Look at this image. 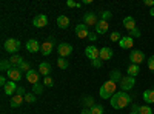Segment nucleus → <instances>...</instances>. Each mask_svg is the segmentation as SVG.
<instances>
[{
	"label": "nucleus",
	"mask_w": 154,
	"mask_h": 114,
	"mask_svg": "<svg viewBox=\"0 0 154 114\" xmlns=\"http://www.w3.org/2000/svg\"><path fill=\"white\" fill-rule=\"evenodd\" d=\"M109 102H111V106L114 109H123L125 106H128L133 102V97L125 91H119L109 99Z\"/></svg>",
	"instance_id": "nucleus-1"
},
{
	"label": "nucleus",
	"mask_w": 154,
	"mask_h": 114,
	"mask_svg": "<svg viewBox=\"0 0 154 114\" xmlns=\"http://www.w3.org/2000/svg\"><path fill=\"white\" fill-rule=\"evenodd\" d=\"M116 90H117V86H116V83H114V82H111V80H106L103 85L100 86V91H99V94H100V97H102V99H111L116 93H117Z\"/></svg>",
	"instance_id": "nucleus-2"
},
{
	"label": "nucleus",
	"mask_w": 154,
	"mask_h": 114,
	"mask_svg": "<svg viewBox=\"0 0 154 114\" xmlns=\"http://www.w3.org/2000/svg\"><path fill=\"white\" fill-rule=\"evenodd\" d=\"M3 48H5V51H6V53L16 54L19 49H20V42H19L17 39H8V40H5Z\"/></svg>",
	"instance_id": "nucleus-3"
},
{
	"label": "nucleus",
	"mask_w": 154,
	"mask_h": 114,
	"mask_svg": "<svg viewBox=\"0 0 154 114\" xmlns=\"http://www.w3.org/2000/svg\"><path fill=\"white\" fill-rule=\"evenodd\" d=\"M134 85H136V79L133 77V75H125V77H122V80H120V88L125 93L128 90H131Z\"/></svg>",
	"instance_id": "nucleus-4"
},
{
	"label": "nucleus",
	"mask_w": 154,
	"mask_h": 114,
	"mask_svg": "<svg viewBox=\"0 0 154 114\" xmlns=\"http://www.w3.org/2000/svg\"><path fill=\"white\" fill-rule=\"evenodd\" d=\"M130 60H131V63H134V65H140V63L145 60V54L140 51V49H133V51L130 53Z\"/></svg>",
	"instance_id": "nucleus-5"
},
{
	"label": "nucleus",
	"mask_w": 154,
	"mask_h": 114,
	"mask_svg": "<svg viewBox=\"0 0 154 114\" xmlns=\"http://www.w3.org/2000/svg\"><path fill=\"white\" fill-rule=\"evenodd\" d=\"M85 56L89 59V60H96V59H100V49L96 48L94 45H89L85 48Z\"/></svg>",
	"instance_id": "nucleus-6"
},
{
	"label": "nucleus",
	"mask_w": 154,
	"mask_h": 114,
	"mask_svg": "<svg viewBox=\"0 0 154 114\" xmlns=\"http://www.w3.org/2000/svg\"><path fill=\"white\" fill-rule=\"evenodd\" d=\"M57 51H59V57H68V56H71V53H72V46L69 45V43H59V46H57Z\"/></svg>",
	"instance_id": "nucleus-7"
},
{
	"label": "nucleus",
	"mask_w": 154,
	"mask_h": 114,
	"mask_svg": "<svg viewBox=\"0 0 154 114\" xmlns=\"http://www.w3.org/2000/svg\"><path fill=\"white\" fill-rule=\"evenodd\" d=\"M54 43H56V40H54V37H49V39L42 45V54L46 57V56H49L51 53H53V49H54Z\"/></svg>",
	"instance_id": "nucleus-8"
},
{
	"label": "nucleus",
	"mask_w": 154,
	"mask_h": 114,
	"mask_svg": "<svg viewBox=\"0 0 154 114\" xmlns=\"http://www.w3.org/2000/svg\"><path fill=\"white\" fill-rule=\"evenodd\" d=\"M6 75H8V79L12 80V82H19L22 79V71L16 66H11V69L6 71Z\"/></svg>",
	"instance_id": "nucleus-9"
},
{
	"label": "nucleus",
	"mask_w": 154,
	"mask_h": 114,
	"mask_svg": "<svg viewBox=\"0 0 154 114\" xmlns=\"http://www.w3.org/2000/svg\"><path fill=\"white\" fill-rule=\"evenodd\" d=\"M75 35L79 37V39H88L89 35V31H88V26L85 23H80L75 26Z\"/></svg>",
	"instance_id": "nucleus-10"
},
{
	"label": "nucleus",
	"mask_w": 154,
	"mask_h": 114,
	"mask_svg": "<svg viewBox=\"0 0 154 114\" xmlns=\"http://www.w3.org/2000/svg\"><path fill=\"white\" fill-rule=\"evenodd\" d=\"M32 25H34L35 28H43V26H46V25H48V17L45 14H37L34 17V20H32Z\"/></svg>",
	"instance_id": "nucleus-11"
},
{
	"label": "nucleus",
	"mask_w": 154,
	"mask_h": 114,
	"mask_svg": "<svg viewBox=\"0 0 154 114\" xmlns=\"http://www.w3.org/2000/svg\"><path fill=\"white\" fill-rule=\"evenodd\" d=\"M83 23L86 25V26H96V25L99 23V19L96 17V14H93V12H86V14L83 16Z\"/></svg>",
	"instance_id": "nucleus-12"
},
{
	"label": "nucleus",
	"mask_w": 154,
	"mask_h": 114,
	"mask_svg": "<svg viewBox=\"0 0 154 114\" xmlns=\"http://www.w3.org/2000/svg\"><path fill=\"white\" fill-rule=\"evenodd\" d=\"M3 91H5V94L6 96H14V93L17 91V85H16V82H12V80H9L5 86H3Z\"/></svg>",
	"instance_id": "nucleus-13"
},
{
	"label": "nucleus",
	"mask_w": 154,
	"mask_h": 114,
	"mask_svg": "<svg viewBox=\"0 0 154 114\" xmlns=\"http://www.w3.org/2000/svg\"><path fill=\"white\" fill-rule=\"evenodd\" d=\"M119 45H120V48H123V49H131L133 45H134V40H133V37L126 35V37H122V39H120Z\"/></svg>",
	"instance_id": "nucleus-14"
},
{
	"label": "nucleus",
	"mask_w": 154,
	"mask_h": 114,
	"mask_svg": "<svg viewBox=\"0 0 154 114\" xmlns=\"http://www.w3.org/2000/svg\"><path fill=\"white\" fill-rule=\"evenodd\" d=\"M26 49L29 53H37L38 49H42V46H40V43H38L35 39H29L26 42Z\"/></svg>",
	"instance_id": "nucleus-15"
},
{
	"label": "nucleus",
	"mask_w": 154,
	"mask_h": 114,
	"mask_svg": "<svg viewBox=\"0 0 154 114\" xmlns=\"http://www.w3.org/2000/svg\"><path fill=\"white\" fill-rule=\"evenodd\" d=\"M38 79H40V72H37V71H34V69H31V71L26 72V80H28L29 83L35 85V83H38Z\"/></svg>",
	"instance_id": "nucleus-16"
},
{
	"label": "nucleus",
	"mask_w": 154,
	"mask_h": 114,
	"mask_svg": "<svg viewBox=\"0 0 154 114\" xmlns=\"http://www.w3.org/2000/svg\"><path fill=\"white\" fill-rule=\"evenodd\" d=\"M38 72H40V75H43V77H48L49 72H51V65L48 62H42L40 65H38Z\"/></svg>",
	"instance_id": "nucleus-17"
},
{
	"label": "nucleus",
	"mask_w": 154,
	"mask_h": 114,
	"mask_svg": "<svg viewBox=\"0 0 154 114\" xmlns=\"http://www.w3.org/2000/svg\"><path fill=\"white\" fill-rule=\"evenodd\" d=\"M108 22H105V20H99V23L96 25V34H105L106 31H108Z\"/></svg>",
	"instance_id": "nucleus-18"
},
{
	"label": "nucleus",
	"mask_w": 154,
	"mask_h": 114,
	"mask_svg": "<svg viewBox=\"0 0 154 114\" xmlns=\"http://www.w3.org/2000/svg\"><path fill=\"white\" fill-rule=\"evenodd\" d=\"M23 100H25V97H23V96L14 94V96L11 97V100H9V105H11V108H17V106H20V105H22Z\"/></svg>",
	"instance_id": "nucleus-19"
},
{
	"label": "nucleus",
	"mask_w": 154,
	"mask_h": 114,
	"mask_svg": "<svg viewBox=\"0 0 154 114\" xmlns=\"http://www.w3.org/2000/svg\"><path fill=\"white\" fill-rule=\"evenodd\" d=\"M123 26H125L128 31H133L134 28H137V26H136V20H134L131 16H128V17L123 19Z\"/></svg>",
	"instance_id": "nucleus-20"
},
{
	"label": "nucleus",
	"mask_w": 154,
	"mask_h": 114,
	"mask_svg": "<svg viewBox=\"0 0 154 114\" xmlns=\"http://www.w3.org/2000/svg\"><path fill=\"white\" fill-rule=\"evenodd\" d=\"M112 57V49L105 46V48H100V59L102 60H109Z\"/></svg>",
	"instance_id": "nucleus-21"
},
{
	"label": "nucleus",
	"mask_w": 154,
	"mask_h": 114,
	"mask_svg": "<svg viewBox=\"0 0 154 114\" xmlns=\"http://www.w3.org/2000/svg\"><path fill=\"white\" fill-rule=\"evenodd\" d=\"M143 100L146 103H154V90H145L143 91Z\"/></svg>",
	"instance_id": "nucleus-22"
},
{
	"label": "nucleus",
	"mask_w": 154,
	"mask_h": 114,
	"mask_svg": "<svg viewBox=\"0 0 154 114\" xmlns=\"http://www.w3.org/2000/svg\"><path fill=\"white\" fill-rule=\"evenodd\" d=\"M57 25H59V28L65 29V28H68V25H69V19L66 16H59L57 17Z\"/></svg>",
	"instance_id": "nucleus-23"
},
{
	"label": "nucleus",
	"mask_w": 154,
	"mask_h": 114,
	"mask_svg": "<svg viewBox=\"0 0 154 114\" xmlns=\"http://www.w3.org/2000/svg\"><path fill=\"white\" fill-rule=\"evenodd\" d=\"M9 62H11V66H16V68H19L20 66V63L22 62H25L23 60V57L22 56H19V54H14L11 59H9Z\"/></svg>",
	"instance_id": "nucleus-24"
},
{
	"label": "nucleus",
	"mask_w": 154,
	"mask_h": 114,
	"mask_svg": "<svg viewBox=\"0 0 154 114\" xmlns=\"http://www.w3.org/2000/svg\"><path fill=\"white\" fill-rule=\"evenodd\" d=\"M126 72H128V75H133V77H136V75L140 72V68H139V65H134V63H131V65L126 68Z\"/></svg>",
	"instance_id": "nucleus-25"
},
{
	"label": "nucleus",
	"mask_w": 154,
	"mask_h": 114,
	"mask_svg": "<svg viewBox=\"0 0 154 114\" xmlns=\"http://www.w3.org/2000/svg\"><path fill=\"white\" fill-rule=\"evenodd\" d=\"M109 80H111V82H114V83H117V82H120V80H122V75H120V71H117V69H114V71H111V74H109Z\"/></svg>",
	"instance_id": "nucleus-26"
},
{
	"label": "nucleus",
	"mask_w": 154,
	"mask_h": 114,
	"mask_svg": "<svg viewBox=\"0 0 154 114\" xmlns=\"http://www.w3.org/2000/svg\"><path fill=\"white\" fill-rule=\"evenodd\" d=\"M82 103H83V108H89L91 109L96 103H94V99L91 97V96H88V97H85V99H82Z\"/></svg>",
	"instance_id": "nucleus-27"
},
{
	"label": "nucleus",
	"mask_w": 154,
	"mask_h": 114,
	"mask_svg": "<svg viewBox=\"0 0 154 114\" xmlns=\"http://www.w3.org/2000/svg\"><path fill=\"white\" fill-rule=\"evenodd\" d=\"M68 65H69V63H68L66 59H63V57H59V59H57V66H59L60 69H66Z\"/></svg>",
	"instance_id": "nucleus-28"
},
{
	"label": "nucleus",
	"mask_w": 154,
	"mask_h": 114,
	"mask_svg": "<svg viewBox=\"0 0 154 114\" xmlns=\"http://www.w3.org/2000/svg\"><path fill=\"white\" fill-rule=\"evenodd\" d=\"M0 69H2V71L11 69V62L6 60V59H2V62H0Z\"/></svg>",
	"instance_id": "nucleus-29"
},
{
	"label": "nucleus",
	"mask_w": 154,
	"mask_h": 114,
	"mask_svg": "<svg viewBox=\"0 0 154 114\" xmlns=\"http://www.w3.org/2000/svg\"><path fill=\"white\" fill-rule=\"evenodd\" d=\"M19 69H20L22 72H28V71H31L29 62H22V63H20V66H19Z\"/></svg>",
	"instance_id": "nucleus-30"
},
{
	"label": "nucleus",
	"mask_w": 154,
	"mask_h": 114,
	"mask_svg": "<svg viewBox=\"0 0 154 114\" xmlns=\"http://www.w3.org/2000/svg\"><path fill=\"white\" fill-rule=\"evenodd\" d=\"M91 114H103V106L102 105H94L91 108Z\"/></svg>",
	"instance_id": "nucleus-31"
},
{
	"label": "nucleus",
	"mask_w": 154,
	"mask_h": 114,
	"mask_svg": "<svg viewBox=\"0 0 154 114\" xmlns=\"http://www.w3.org/2000/svg\"><path fill=\"white\" fill-rule=\"evenodd\" d=\"M139 114H152V109L148 105H143V106L139 108Z\"/></svg>",
	"instance_id": "nucleus-32"
},
{
	"label": "nucleus",
	"mask_w": 154,
	"mask_h": 114,
	"mask_svg": "<svg viewBox=\"0 0 154 114\" xmlns=\"http://www.w3.org/2000/svg\"><path fill=\"white\" fill-rule=\"evenodd\" d=\"M32 93H34V94H42V93H43V85L35 83V85L32 86Z\"/></svg>",
	"instance_id": "nucleus-33"
},
{
	"label": "nucleus",
	"mask_w": 154,
	"mask_h": 114,
	"mask_svg": "<svg viewBox=\"0 0 154 114\" xmlns=\"http://www.w3.org/2000/svg\"><path fill=\"white\" fill-rule=\"evenodd\" d=\"M25 102H28V103L35 102V94L34 93H26V96H25Z\"/></svg>",
	"instance_id": "nucleus-34"
},
{
	"label": "nucleus",
	"mask_w": 154,
	"mask_h": 114,
	"mask_svg": "<svg viewBox=\"0 0 154 114\" xmlns=\"http://www.w3.org/2000/svg\"><path fill=\"white\" fill-rule=\"evenodd\" d=\"M54 85V80L51 79V75H48V77H43V86L49 88V86H53Z\"/></svg>",
	"instance_id": "nucleus-35"
},
{
	"label": "nucleus",
	"mask_w": 154,
	"mask_h": 114,
	"mask_svg": "<svg viewBox=\"0 0 154 114\" xmlns=\"http://www.w3.org/2000/svg\"><path fill=\"white\" fill-rule=\"evenodd\" d=\"M109 39L112 40V42H120V39H122V35L117 32V31H114V32H111V35H109Z\"/></svg>",
	"instance_id": "nucleus-36"
},
{
	"label": "nucleus",
	"mask_w": 154,
	"mask_h": 114,
	"mask_svg": "<svg viewBox=\"0 0 154 114\" xmlns=\"http://www.w3.org/2000/svg\"><path fill=\"white\" fill-rule=\"evenodd\" d=\"M111 17H112V12H111V11H103V12H102V19H100V20L108 22Z\"/></svg>",
	"instance_id": "nucleus-37"
},
{
	"label": "nucleus",
	"mask_w": 154,
	"mask_h": 114,
	"mask_svg": "<svg viewBox=\"0 0 154 114\" xmlns=\"http://www.w3.org/2000/svg\"><path fill=\"white\" fill-rule=\"evenodd\" d=\"M91 65H93V68H102V65H103V60H102V59H96V60H93L91 62Z\"/></svg>",
	"instance_id": "nucleus-38"
},
{
	"label": "nucleus",
	"mask_w": 154,
	"mask_h": 114,
	"mask_svg": "<svg viewBox=\"0 0 154 114\" xmlns=\"http://www.w3.org/2000/svg\"><path fill=\"white\" fill-rule=\"evenodd\" d=\"M128 35H130V37H140V29L134 28L133 31H128Z\"/></svg>",
	"instance_id": "nucleus-39"
},
{
	"label": "nucleus",
	"mask_w": 154,
	"mask_h": 114,
	"mask_svg": "<svg viewBox=\"0 0 154 114\" xmlns=\"http://www.w3.org/2000/svg\"><path fill=\"white\" fill-rule=\"evenodd\" d=\"M66 6H69V8H80L82 3H77V2H74V0H68V2H66Z\"/></svg>",
	"instance_id": "nucleus-40"
},
{
	"label": "nucleus",
	"mask_w": 154,
	"mask_h": 114,
	"mask_svg": "<svg viewBox=\"0 0 154 114\" xmlns=\"http://www.w3.org/2000/svg\"><path fill=\"white\" fill-rule=\"evenodd\" d=\"M16 94H19V96H26V90H25V86H17V91H16Z\"/></svg>",
	"instance_id": "nucleus-41"
},
{
	"label": "nucleus",
	"mask_w": 154,
	"mask_h": 114,
	"mask_svg": "<svg viewBox=\"0 0 154 114\" xmlns=\"http://www.w3.org/2000/svg\"><path fill=\"white\" fill-rule=\"evenodd\" d=\"M148 68H149L151 71H154V56H151V57L148 59Z\"/></svg>",
	"instance_id": "nucleus-42"
},
{
	"label": "nucleus",
	"mask_w": 154,
	"mask_h": 114,
	"mask_svg": "<svg viewBox=\"0 0 154 114\" xmlns=\"http://www.w3.org/2000/svg\"><path fill=\"white\" fill-rule=\"evenodd\" d=\"M88 39L91 40V42H96V40H97V34H96V32H89V35H88Z\"/></svg>",
	"instance_id": "nucleus-43"
},
{
	"label": "nucleus",
	"mask_w": 154,
	"mask_h": 114,
	"mask_svg": "<svg viewBox=\"0 0 154 114\" xmlns=\"http://www.w3.org/2000/svg\"><path fill=\"white\" fill-rule=\"evenodd\" d=\"M139 105L137 103H133V109H131V112H136V114H139Z\"/></svg>",
	"instance_id": "nucleus-44"
},
{
	"label": "nucleus",
	"mask_w": 154,
	"mask_h": 114,
	"mask_svg": "<svg viewBox=\"0 0 154 114\" xmlns=\"http://www.w3.org/2000/svg\"><path fill=\"white\" fill-rule=\"evenodd\" d=\"M8 82H6V77H5V75H2V77H0V85H2V86H5Z\"/></svg>",
	"instance_id": "nucleus-45"
},
{
	"label": "nucleus",
	"mask_w": 154,
	"mask_h": 114,
	"mask_svg": "<svg viewBox=\"0 0 154 114\" xmlns=\"http://www.w3.org/2000/svg\"><path fill=\"white\" fill-rule=\"evenodd\" d=\"M145 5L152 8V6H154V0H145Z\"/></svg>",
	"instance_id": "nucleus-46"
},
{
	"label": "nucleus",
	"mask_w": 154,
	"mask_h": 114,
	"mask_svg": "<svg viewBox=\"0 0 154 114\" xmlns=\"http://www.w3.org/2000/svg\"><path fill=\"white\" fill-rule=\"evenodd\" d=\"M80 114H91V109H89V108H83Z\"/></svg>",
	"instance_id": "nucleus-47"
},
{
	"label": "nucleus",
	"mask_w": 154,
	"mask_h": 114,
	"mask_svg": "<svg viewBox=\"0 0 154 114\" xmlns=\"http://www.w3.org/2000/svg\"><path fill=\"white\" fill-rule=\"evenodd\" d=\"M149 16H151V17H154V6L149 9Z\"/></svg>",
	"instance_id": "nucleus-48"
},
{
	"label": "nucleus",
	"mask_w": 154,
	"mask_h": 114,
	"mask_svg": "<svg viewBox=\"0 0 154 114\" xmlns=\"http://www.w3.org/2000/svg\"><path fill=\"white\" fill-rule=\"evenodd\" d=\"M89 3H91V0H83L82 2V5H89Z\"/></svg>",
	"instance_id": "nucleus-49"
},
{
	"label": "nucleus",
	"mask_w": 154,
	"mask_h": 114,
	"mask_svg": "<svg viewBox=\"0 0 154 114\" xmlns=\"http://www.w3.org/2000/svg\"><path fill=\"white\" fill-rule=\"evenodd\" d=\"M130 114H136V112H130Z\"/></svg>",
	"instance_id": "nucleus-50"
},
{
	"label": "nucleus",
	"mask_w": 154,
	"mask_h": 114,
	"mask_svg": "<svg viewBox=\"0 0 154 114\" xmlns=\"http://www.w3.org/2000/svg\"><path fill=\"white\" fill-rule=\"evenodd\" d=\"M152 90H154V88H152Z\"/></svg>",
	"instance_id": "nucleus-51"
}]
</instances>
